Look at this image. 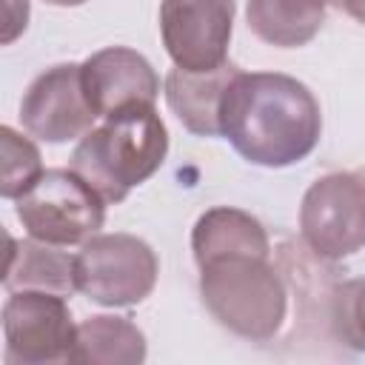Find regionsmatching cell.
Segmentation results:
<instances>
[{
    "label": "cell",
    "mask_w": 365,
    "mask_h": 365,
    "mask_svg": "<svg viewBox=\"0 0 365 365\" xmlns=\"http://www.w3.org/2000/svg\"><path fill=\"white\" fill-rule=\"evenodd\" d=\"M83 88L97 117H111L131 106H154L160 94V77L151 63L128 48L108 46L94 51L83 66Z\"/></svg>",
    "instance_id": "10"
},
{
    "label": "cell",
    "mask_w": 365,
    "mask_h": 365,
    "mask_svg": "<svg viewBox=\"0 0 365 365\" xmlns=\"http://www.w3.org/2000/svg\"><path fill=\"white\" fill-rule=\"evenodd\" d=\"M299 231L322 259H342L365 248V180L336 171L311 182L299 205Z\"/></svg>",
    "instance_id": "6"
},
{
    "label": "cell",
    "mask_w": 365,
    "mask_h": 365,
    "mask_svg": "<svg viewBox=\"0 0 365 365\" xmlns=\"http://www.w3.org/2000/svg\"><path fill=\"white\" fill-rule=\"evenodd\" d=\"M331 0H248V29L268 46L297 48L317 37Z\"/></svg>",
    "instance_id": "14"
},
{
    "label": "cell",
    "mask_w": 365,
    "mask_h": 365,
    "mask_svg": "<svg viewBox=\"0 0 365 365\" xmlns=\"http://www.w3.org/2000/svg\"><path fill=\"white\" fill-rule=\"evenodd\" d=\"M77 325L66 297L48 291H11L3 305L9 365L68 362Z\"/></svg>",
    "instance_id": "7"
},
{
    "label": "cell",
    "mask_w": 365,
    "mask_h": 365,
    "mask_svg": "<svg viewBox=\"0 0 365 365\" xmlns=\"http://www.w3.org/2000/svg\"><path fill=\"white\" fill-rule=\"evenodd\" d=\"M157 271V254L134 234H94L74 254L77 291L108 308L143 302L154 291Z\"/></svg>",
    "instance_id": "5"
},
{
    "label": "cell",
    "mask_w": 365,
    "mask_h": 365,
    "mask_svg": "<svg viewBox=\"0 0 365 365\" xmlns=\"http://www.w3.org/2000/svg\"><path fill=\"white\" fill-rule=\"evenodd\" d=\"M331 325L348 348L365 351V279H351L334 291Z\"/></svg>",
    "instance_id": "17"
},
{
    "label": "cell",
    "mask_w": 365,
    "mask_h": 365,
    "mask_svg": "<svg viewBox=\"0 0 365 365\" xmlns=\"http://www.w3.org/2000/svg\"><path fill=\"white\" fill-rule=\"evenodd\" d=\"M46 3H51V6H80L86 0H46Z\"/></svg>",
    "instance_id": "20"
},
{
    "label": "cell",
    "mask_w": 365,
    "mask_h": 365,
    "mask_svg": "<svg viewBox=\"0 0 365 365\" xmlns=\"http://www.w3.org/2000/svg\"><path fill=\"white\" fill-rule=\"evenodd\" d=\"M0 145H3V180H0V194L6 200H17L26 194L43 174L40 151L37 145L17 134L11 125L0 128Z\"/></svg>",
    "instance_id": "16"
},
{
    "label": "cell",
    "mask_w": 365,
    "mask_h": 365,
    "mask_svg": "<svg viewBox=\"0 0 365 365\" xmlns=\"http://www.w3.org/2000/svg\"><path fill=\"white\" fill-rule=\"evenodd\" d=\"M23 128L46 143H68L94 128V108L83 88L77 63L51 66L31 80L20 103Z\"/></svg>",
    "instance_id": "9"
},
{
    "label": "cell",
    "mask_w": 365,
    "mask_h": 365,
    "mask_svg": "<svg viewBox=\"0 0 365 365\" xmlns=\"http://www.w3.org/2000/svg\"><path fill=\"white\" fill-rule=\"evenodd\" d=\"M191 248H194L197 265L217 257H231V254L271 257V242L259 220L228 205L211 208L197 220L191 231Z\"/></svg>",
    "instance_id": "13"
},
{
    "label": "cell",
    "mask_w": 365,
    "mask_h": 365,
    "mask_svg": "<svg viewBox=\"0 0 365 365\" xmlns=\"http://www.w3.org/2000/svg\"><path fill=\"white\" fill-rule=\"evenodd\" d=\"M3 288L11 291H48L68 297L77 291L74 282V257L60 251V245L43 240H11L9 237V259L3 271Z\"/></svg>",
    "instance_id": "12"
},
{
    "label": "cell",
    "mask_w": 365,
    "mask_h": 365,
    "mask_svg": "<svg viewBox=\"0 0 365 365\" xmlns=\"http://www.w3.org/2000/svg\"><path fill=\"white\" fill-rule=\"evenodd\" d=\"M234 11V0H163L160 34L174 66L185 71L225 66Z\"/></svg>",
    "instance_id": "8"
},
{
    "label": "cell",
    "mask_w": 365,
    "mask_h": 365,
    "mask_svg": "<svg viewBox=\"0 0 365 365\" xmlns=\"http://www.w3.org/2000/svg\"><path fill=\"white\" fill-rule=\"evenodd\" d=\"M339 11H345L348 17H354L356 23L365 26V0H331Z\"/></svg>",
    "instance_id": "19"
},
{
    "label": "cell",
    "mask_w": 365,
    "mask_h": 365,
    "mask_svg": "<svg viewBox=\"0 0 365 365\" xmlns=\"http://www.w3.org/2000/svg\"><path fill=\"white\" fill-rule=\"evenodd\" d=\"M17 220L29 237L51 245H77L106 222V200L71 168H48L14 200Z\"/></svg>",
    "instance_id": "4"
},
{
    "label": "cell",
    "mask_w": 365,
    "mask_h": 365,
    "mask_svg": "<svg viewBox=\"0 0 365 365\" xmlns=\"http://www.w3.org/2000/svg\"><path fill=\"white\" fill-rule=\"evenodd\" d=\"M237 71L240 68L234 63H225L211 71H185L174 66L165 74V103L191 134L222 137L220 131L222 94Z\"/></svg>",
    "instance_id": "11"
},
{
    "label": "cell",
    "mask_w": 365,
    "mask_h": 365,
    "mask_svg": "<svg viewBox=\"0 0 365 365\" xmlns=\"http://www.w3.org/2000/svg\"><path fill=\"white\" fill-rule=\"evenodd\" d=\"M200 294L211 317L231 334L265 342L271 339L288 308V294L268 257L231 254L200 265Z\"/></svg>",
    "instance_id": "3"
},
{
    "label": "cell",
    "mask_w": 365,
    "mask_h": 365,
    "mask_svg": "<svg viewBox=\"0 0 365 365\" xmlns=\"http://www.w3.org/2000/svg\"><path fill=\"white\" fill-rule=\"evenodd\" d=\"M29 20V0H6V31H3V43H11Z\"/></svg>",
    "instance_id": "18"
},
{
    "label": "cell",
    "mask_w": 365,
    "mask_h": 365,
    "mask_svg": "<svg viewBox=\"0 0 365 365\" xmlns=\"http://www.w3.org/2000/svg\"><path fill=\"white\" fill-rule=\"evenodd\" d=\"M220 131L242 160L285 168L317 148L322 114L305 83L279 71H237L222 94Z\"/></svg>",
    "instance_id": "1"
},
{
    "label": "cell",
    "mask_w": 365,
    "mask_h": 365,
    "mask_svg": "<svg viewBox=\"0 0 365 365\" xmlns=\"http://www.w3.org/2000/svg\"><path fill=\"white\" fill-rule=\"evenodd\" d=\"M145 359V336L128 317H88L74 331L68 362L137 365Z\"/></svg>",
    "instance_id": "15"
},
{
    "label": "cell",
    "mask_w": 365,
    "mask_h": 365,
    "mask_svg": "<svg viewBox=\"0 0 365 365\" xmlns=\"http://www.w3.org/2000/svg\"><path fill=\"white\" fill-rule=\"evenodd\" d=\"M168 154V131L154 106H131L80 137L71 171L80 174L106 202H123L145 182Z\"/></svg>",
    "instance_id": "2"
}]
</instances>
